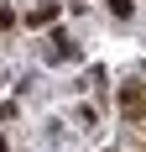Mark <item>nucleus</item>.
<instances>
[{
	"label": "nucleus",
	"instance_id": "obj_3",
	"mask_svg": "<svg viewBox=\"0 0 146 152\" xmlns=\"http://www.w3.org/2000/svg\"><path fill=\"white\" fill-rule=\"evenodd\" d=\"M110 11H120V16H131V0H110Z\"/></svg>",
	"mask_w": 146,
	"mask_h": 152
},
{
	"label": "nucleus",
	"instance_id": "obj_2",
	"mask_svg": "<svg viewBox=\"0 0 146 152\" xmlns=\"http://www.w3.org/2000/svg\"><path fill=\"white\" fill-rule=\"evenodd\" d=\"M58 11H63L58 0H37V5H26V26L31 31H47L52 21H58Z\"/></svg>",
	"mask_w": 146,
	"mask_h": 152
},
{
	"label": "nucleus",
	"instance_id": "obj_1",
	"mask_svg": "<svg viewBox=\"0 0 146 152\" xmlns=\"http://www.w3.org/2000/svg\"><path fill=\"white\" fill-rule=\"evenodd\" d=\"M120 115L125 121H141L146 115V84H125L120 89Z\"/></svg>",
	"mask_w": 146,
	"mask_h": 152
}]
</instances>
